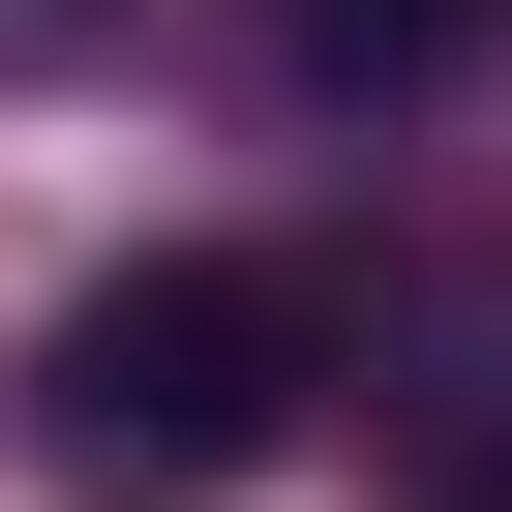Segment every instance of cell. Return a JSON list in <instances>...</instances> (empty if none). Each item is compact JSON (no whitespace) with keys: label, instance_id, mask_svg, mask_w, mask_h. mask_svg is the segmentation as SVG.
<instances>
[{"label":"cell","instance_id":"cell-1","mask_svg":"<svg viewBox=\"0 0 512 512\" xmlns=\"http://www.w3.org/2000/svg\"><path fill=\"white\" fill-rule=\"evenodd\" d=\"M302 362H332L302 272L151 241V272H91V302L31 332V482H61V512H241V482L302 452Z\"/></svg>","mask_w":512,"mask_h":512},{"label":"cell","instance_id":"cell-2","mask_svg":"<svg viewBox=\"0 0 512 512\" xmlns=\"http://www.w3.org/2000/svg\"><path fill=\"white\" fill-rule=\"evenodd\" d=\"M272 61H302L332 121H392V91H452V61H512V0H272Z\"/></svg>","mask_w":512,"mask_h":512},{"label":"cell","instance_id":"cell-3","mask_svg":"<svg viewBox=\"0 0 512 512\" xmlns=\"http://www.w3.org/2000/svg\"><path fill=\"white\" fill-rule=\"evenodd\" d=\"M422 482H452V512H512V332H482V392L422 422Z\"/></svg>","mask_w":512,"mask_h":512},{"label":"cell","instance_id":"cell-4","mask_svg":"<svg viewBox=\"0 0 512 512\" xmlns=\"http://www.w3.org/2000/svg\"><path fill=\"white\" fill-rule=\"evenodd\" d=\"M31 31H61V0H0V61H31Z\"/></svg>","mask_w":512,"mask_h":512}]
</instances>
